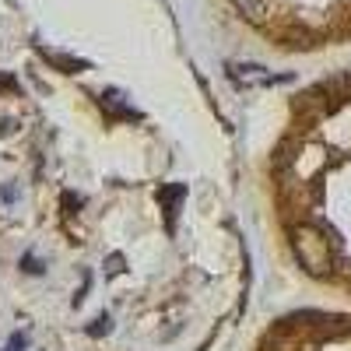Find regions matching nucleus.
<instances>
[{"label": "nucleus", "mask_w": 351, "mask_h": 351, "mask_svg": "<svg viewBox=\"0 0 351 351\" xmlns=\"http://www.w3.org/2000/svg\"><path fill=\"white\" fill-rule=\"evenodd\" d=\"M291 246H295V256L309 274H327L330 271V243L316 225H299L291 232Z\"/></svg>", "instance_id": "1"}, {"label": "nucleus", "mask_w": 351, "mask_h": 351, "mask_svg": "<svg viewBox=\"0 0 351 351\" xmlns=\"http://www.w3.org/2000/svg\"><path fill=\"white\" fill-rule=\"evenodd\" d=\"M102 109H109V116H116V120H141V112L123 106V95H116V92L102 95Z\"/></svg>", "instance_id": "2"}, {"label": "nucleus", "mask_w": 351, "mask_h": 351, "mask_svg": "<svg viewBox=\"0 0 351 351\" xmlns=\"http://www.w3.org/2000/svg\"><path fill=\"white\" fill-rule=\"evenodd\" d=\"M232 4H236L239 14L250 18V21H263V18H267V4H263V0H232Z\"/></svg>", "instance_id": "4"}, {"label": "nucleus", "mask_w": 351, "mask_h": 351, "mask_svg": "<svg viewBox=\"0 0 351 351\" xmlns=\"http://www.w3.org/2000/svg\"><path fill=\"white\" fill-rule=\"evenodd\" d=\"M120 271H123V256L112 253V256H109V274H120Z\"/></svg>", "instance_id": "5"}, {"label": "nucleus", "mask_w": 351, "mask_h": 351, "mask_svg": "<svg viewBox=\"0 0 351 351\" xmlns=\"http://www.w3.org/2000/svg\"><path fill=\"white\" fill-rule=\"evenodd\" d=\"M344 88H348V92H351V71L344 74Z\"/></svg>", "instance_id": "7"}, {"label": "nucleus", "mask_w": 351, "mask_h": 351, "mask_svg": "<svg viewBox=\"0 0 351 351\" xmlns=\"http://www.w3.org/2000/svg\"><path fill=\"white\" fill-rule=\"evenodd\" d=\"M102 330L109 334V316H99V319H95V327H92V334H102Z\"/></svg>", "instance_id": "6"}, {"label": "nucleus", "mask_w": 351, "mask_h": 351, "mask_svg": "<svg viewBox=\"0 0 351 351\" xmlns=\"http://www.w3.org/2000/svg\"><path fill=\"white\" fill-rule=\"evenodd\" d=\"M43 56L53 64V67H60L64 74H77V71H84L88 64L84 60H74V56H60V53H49V49H43Z\"/></svg>", "instance_id": "3"}, {"label": "nucleus", "mask_w": 351, "mask_h": 351, "mask_svg": "<svg viewBox=\"0 0 351 351\" xmlns=\"http://www.w3.org/2000/svg\"><path fill=\"white\" fill-rule=\"evenodd\" d=\"M8 351H14V348H8Z\"/></svg>", "instance_id": "8"}]
</instances>
